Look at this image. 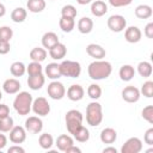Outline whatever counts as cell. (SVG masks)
I'll return each instance as SVG.
<instances>
[{"label": "cell", "instance_id": "1", "mask_svg": "<svg viewBox=\"0 0 153 153\" xmlns=\"http://www.w3.org/2000/svg\"><path fill=\"white\" fill-rule=\"evenodd\" d=\"M112 72V66L110 62L104 60H94L87 67L88 76L92 80H103L110 76Z\"/></svg>", "mask_w": 153, "mask_h": 153}, {"label": "cell", "instance_id": "2", "mask_svg": "<svg viewBox=\"0 0 153 153\" xmlns=\"http://www.w3.org/2000/svg\"><path fill=\"white\" fill-rule=\"evenodd\" d=\"M32 96L26 92V91H22L19 92L14 100H13V108L14 110L20 115V116H25L29 115V112L31 111V106H32Z\"/></svg>", "mask_w": 153, "mask_h": 153}, {"label": "cell", "instance_id": "3", "mask_svg": "<svg viewBox=\"0 0 153 153\" xmlns=\"http://www.w3.org/2000/svg\"><path fill=\"white\" fill-rule=\"evenodd\" d=\"M103 121V109L98 102H91L86 106V122L92 127H97Z\"/></svg>", "mask_w": 153, "mask_h": 153}, {"label": "cell", "instance_id": "4", "mask_svg": "<svg viewBox=\"0 0 153 153\" xmlns=\"http://www.w3.org/2000/svg\"><path fill=\"white\" fill-rule=\"evenodd\" d=\"M66 127H67V130L69 134H74L81 126H82V114L79 111V110H75V109H72L69 111H67L66 114Z\"/></svg>", "mask_w": 153, "mask_h": 153}, {"label": "cell", "instance_id": "5", "mask_svg": "<svg viewBox=\"0 0 153 153\" xmlns=\"http://www.w3.org/2000/svg\"><path fill=\"white\" fill-rule=\"evenodd\" d=\"M60 71L62 76L68 78H79L81 74V66L78 61L65 60L60 63Z\"/></svg>", "mask_w": 153, "mask_h": 153}, {"label": "cell", "instance_id": "6", "mask_svg": "<svg viewBox=\"0 0 153 153\" xmlns=\"http://www.w3.org/2000/svg\"><path fill=\"white\" fill-rule=\"evenodd\" d=\"M47 93L48 96L51 98V99H55V100H60L65 97L66 94V88L63 86L62 82L57 81V80H54L51 81L49 85H48V88H47Z\"/></svg>", "mask_w": 153, "mask_h": 153}, {"label": "cell", "instance_id": "7", "mask_svg": "<svg viewBox=\"0 0 153 153\" xmlns=\"http://www.w3.org/2000/svg\"><path fill=\"white\" fill-rule=\"evenodd\" d=\"M108 27L112 32H122L127 27V20L121 14H112L108 18Z\"/></svg>", "mask_w": 153, "mask_h": 153}, {"label": "cell", "instance_id": "8", "mask_svg": "<svg viewBox=\"0 0 153 153\" xmlns=\"http://www.w3.org/2000/svg\"><path fill=\"white\" fill-rule=\"evenodd\" d=\"M31 110L38 116H47L50 112V104L44 97H38L32 100Z\"/></svg>", "mask_w": 153, "mask_h": 153}, {"label": "cell", "instance_id": "9", "mask_svg": "<svg viewBox=\"0 0 153 153\" xmlns=\"http://www.w3.org/2000/svg\"><path fill=\"white\" fill-rule=\"evenodd\" d=\"M142 149V141L139 137H129L121 147V153H139Z\"/></svg>", "mask_w": 153, "mask_h": 153}, {"label": "cell", "instance_id": "10", "mask_svg": "<svg viewBox=\"0 0 153 153\" xmlns=\"http://www.w3.org/2000/svg\"><path fill=\"white\" fill-rule=\"evenodd\" d=\"M24 128L31 134H38L43 129V121L38 116H30L29 118H26Z\"/></svg>", "mask_w": 153, "mask_h": 153}, {"label": "cell", "instance_id": "11", "mask_svg": "<svg viewBox=\"0 0 153 153\" xmlns=\"http://www.w3.org/2000/svg\"><path fill=\"white\" fill-rule=\"evenodd\" d=\"M10 133V141L19 145L26 140V129L20 126H13V128L8 131Z\"/></svg>", "mask_w": 153, "mask_h": 153}, {"label": "cell", "instance_id": "12", "mask_svg": "<svg viewBox=\"0 0 153 153\" xmlns=\"http://www.w3.org/2000/svg\"><path fill=\"white\" fill-rule=\"evenodd\" d=\"M140 90L135 86H126L122 90V99L127 103H136L140 99Z\"/></svg>", "mask_w": 153, "mask_h": 153}, {"label": "cell", "instance_id": "13", "mask_svg": "<svg viewBox=\"0 0 153 153\" xmlns=\"http://www.w3.org/2000/svg\"><path fill=\"white\" fill-rule=\"evenodd\" d=\"M142 32L137 26H129L124 29V38L129 43H137L141 41Z\"/></svg>", "mask_w": 153, "mask_h": 153}, {"label": "cell", "instance_id": "14", "mask_svg": "<svg viewBox=\"0 0 153 153\" xmlns=\"http://www.w3.org/2000/svg\"><path fill=\"white\" fill-rule=\"evenodd\" d=\"M84 94H85V90L82 88V86H80L78 84H73L67 90V97L72 102H79V100H81L84 98Z\"/></svg>", "mask_w": 153, "mask_h": 153}, {"label": "cell", "instance_id": "15", "mask_svg": "<svg viewBox=\"0 0 153 153\" xmlns=\"http://www.w3.org/2000/svg\"><path fill=\"white\" fill-rule=\"evenodd\" d=\"M86 53H87L91 57H93V59H96V60H103V57H105V55H106L105 49H104L102 45L96 44V43L88 44V45L86 47Z\"/></svg>", "mask_w": 153, "mask_h": 153}, {"label": "cell", "instance_id": "16", "mask_svg": "<svg viewBox=\"0 0 153 153\" xmlns=\"http://www.w3.org/2000/svg\"><path fill=\"white\" fill-rule=\"evenodd\" d=\"M20 86H22V85H20L19 80H17V79H14V78H8V79H6V80L4 81V84H2V90H4L7 94H16V93L19 92Z\"/></svg>", "mask_w": 153, "mask_h": 153}, {"label": "cell", "instance_id": "17", "mask_svg": "<svg viewBox=\"0 0 153 153\" xmlns=\"http://www.w3.org/2000/svg\"><path fill=\"white\" fill-rule=\"evenodd\" d=\"M48 53H49V56L51 59H54V60H62L66 56V54H67V48H66V45L63 43L59 42L54 47H51L48 50Z\"/></svg>", "mask_w": 153, "mask_h": 153}, {"label": "cell", "instance_id": "18", "mask_svg": "<svg viewBox=\"0 0 153 153\" xmlns=\"http://www.w3.org/2000/svg\"><path fill=\"white\" fill-rule=\"evenodd\" d=\"M44 82H45V78H44L43 73L36 74V75H29V78H27V86L33 91L41 90L42 86L44 85Z\"/></svg>", "mask_w": 153, "mask_h": 153}, {"label": "cell", "instance_id": "19", "mask_svg": "<svg viewBox=\"0 0 153 153\" xmlns=\"http://www.w3.org/2000/svg\"><path fill=\"white\" fill-rule=\"evenodd\" d=\"M55 145H56V147H57L59 151L66 152L67 148H69L71 146L74 145V141H73V137H72V136H69V135H67V134H62V135L57 136Z\"/></svg>", "mask_w": 153, "mask_h": 153}, {"label": "cell", "instance_id": "20", "mask_svg": "<svg viewBox=\"0 0 153 153\" xmlns=\"http://www.w3.org/2000/svg\"><path fill=\"white\" fill-rule=\"evenodd\" d=\"M116 139H117V133L114 128H104L100 131V141L103 143L111 145L116 141Z\"/></svg>", "mask_w": 153, "mask_h": 153}, {"label": "cell", "instance_id": "21", "mask_svg": "<svg viewBox=\"0 0 153 153\" xmlns=\"http://www.w3.org/2000/svg\"><path fill=\"white\" fill-rule=\"evenodd\" d=\"M108 12V5L102 0H96L91 4V13L96 17H103Z\"/></svg>", "mask_w": 153, "mask_h": 153}, {"label": "cell", "instance_id": "22", "mask_svg": "<svg viewBox=\"0 0 153 153\" xmlns=\"http://www.w3.org/2000/svg\"><path fill=\"white\" fill-rule=\"evenodd\" d=\"M56 43H59V37H57V35L55 32L48 31V32H45L42 36V45H43V48H45V49L49 50Z\"/></svg>", "mask_w": 153, "mask_h": 153}, {"label": "cell", "instance_id": "23", "mask_svg": "<svg viewBox=\"0 0 153 153\" xmlns=\"http://www.w3.org/2000/svg\"><path fill=\"white\" fill-rule=\"evenodd\" d=\"M45 75L51 80H57L59 78H61L62 75L60 71V63L56 62L48 63V66L45 67Z\"/></svg>", "mask_w": 153, "mask_h": 153}, {"label": "cell", "instance_id": "24", "mask_svg": "<svg viewBox=\"0 0 153 153\" xmlns=\"http://www.w3.org/2000/svg\"><path fill=\"white\" fill-rule=\"evenodd\" d=\"M93 29V20L88 17H82L78 22V30L82 35H87L92 31Z\"/></svg>", "mask_w": 153, "mask_h": 153}, {"label": "cell", "instance_id": "25", "mask_svg": "<svg viewBox=\"0 0 153 153\" xmlns=\"http://www.w3.org/2000/svg\"><path fill=\"white\" fill-rule=\"evenodd\" d=\"M118 75H120L122 81H130L134 78V75H135V69L130 65H123L120 68Z\"/></svg>", "mask_w": 153, "mask_h": 153}, {"label": "cell", "instance_id": "26", "mask_svg": "<svg viewBox=\"0 0 153 153\" xmlns=\"http://www.w3.org/2000/svg\"><path fill=\"white\" fill-rule=\"evenodd\" d=\"M152 7L149 5H139L135 8V16L139 19H148L152 17Z\"/></svg>", "mask_w": 153, "mask_h": 153}, {"label": "cell", "instance_id": "27", "mask_svg": "<svg viewBox=\"0 0 153 153\" xmlns=\"http://www.w3.org/2000/svg\"><path fill=\"white\" fill-rule=\"evenodd\" d=\"M26 7L32 13H39L45 8V0H27Z\"/></svg>", "mask_w": 153, "mask_h": 153}, {"label": "cell", "instance_id": "28", "mask_svg": "<svg viewBox=\"0 0 153 153\" xmlns=\"http://www.w3.org/2000/svg\"><path fill=\"white\" fill-rule=\"evenodd\" d=\"M47 50L44 48H39V47H36L33 48L31 51H30V59L35 62H43L47 57Z\"/></svg>", "mask_w": 153, "mask_h": 153}, {"label": "cell", "instance_id": "29", "mask_svg": "<svg viewBox=\"0 0 153 153\" xmlns=\"http://www.w3.org/2000/svg\"><path fill=\"white\" fill-rule=\"evenodd\" d=\"M60 29L63 32H72L74 26H75V20L74 18H66V17H61L60 22H59Z\"/></svg>", "mask_w": 153, "mask_h": 153}, {"label": "cell", "instance_id": "30", "mask_svg": "<svg viewBox=\"0 0 153 153\" xmlns=\"http://www.w3.org/2000/svg\"><path fill=\"white\" fill-rule=\"evenodd\" d=\"M38 143L43 149H50L51 146L54 145V137L51 136V134L48 133H43L39 135L38 137Z\"/></svg>", "mask_w": 153, "mask_h": 153}, {"label": "cell", "instance_id": "31", "mask_svg": "<svg viewBox=\"0 0 153 153\" xmlns=\"http://www.w3.org/2000/svg\"><path fill=\"white\" fill-rule=\"evenodd\" d=\"M26 16H27V12L25 8L23 7H17L12 11L11 13V19L14 22V23H23L25 19H26Z\"/></svg>", "mask_w": 153, "mask_h": 153}, {"label": "cell", "instance_id": "32", "mask_svg": "<svg viewBox=\"0 0 153 153\" xmlns=\"http://www.w3.org/2000/svg\"><path fill=\"white\" fill-rule=\"evenodd\" d=\"M137 73L141 76H143V78L151 76V74H152V65H151V62H148V61L139 62V65H137Z\"/></svg>", "mask_w": 153, "mask_h": 153}, {"label": "cell", "instance_id": "33", "mask_svg": "<svg viewBox=\"0 0 153 153\" xmlns=\"http://www.w3.org/2000/svg\"><path fill=\"white\" fill-rule=\"evenodd\" d=\"M10 72L13 76H22L24 75V73L26 72V67L23 62H19V61H16L11 65L10 67Z\"/></svg>", "mask_w": 153, "mask_h": 153}, {"label": "cell", "instance_id": "34", "mask_svg": "<svg viewBox=\"0 0 153 153\" xmlns=\"http://www.w3.org/2000/svg\"><path fill=\"white\" fill-rule=\"evenodd\" d=\"M73 136H74V139H75L76 141H79V142H86V141H88V139H90V131H88V129H87L86 127L81 126V127L73 134Z\"/></svg>", "mask_w": 153, "mask_h": 153}, {"label": "cell", "instance_id": "35", "mask_svg": "<svg viewBox=\"0 0 153 153\" xmlns=\"http://www.w3.org/2000/svg\"><path fill=\"white\" fill-rule=\"evenodd\" d=\"M13 118L11 116L6 117H0V131L1 133H8L13 128Z\"/></svg>", "mask_w": 153, "mask_h": 153}, {"label": "cell", "instance_id": "36", "mask_svg": "<svg viewBox=\"0 0 153 153\" xmlns=\"http://www.w3.org/2000/svg\"><path fill=\"white\" fill-rule=\"evenodd\" d=\"M87 94H88V97L91 99H94V100L98 99V98H100V96H102V88H100V86L97 85V84H91L88 86V88H87Z\"/></svg>", "mask_w": 153, "mask_h": 153}, {"label": "cell", "instance_id": "37", "mask_svg": "<svg viewBox=\"0 0 153 153\" xmlns=\"http://www.w3.org/2000/svg\"><path fill=\"white\" fill-rule=\"evenodd\" d=\"M78 14L76 8L73 5H65L61 8V17H66V18H75Z\"/></svg>", "mask_w": 153, "mask_h": 153}, {"label": "cell", "instance_id": "38", "mask_svg": "<svg viewBox=\"0 0 153 153\" xmlns=\"http://www.w3.org/2000/svg\"><path fill=\"white\" fill-rule=\"evenodd\" d=\"M26 72L29 75H36L43 72V68L41 66V62H35L32 61L31 63H29V66L26 67Z\"/></svg>", "mask_w": 153, "mask_h": 153}, {"label": "cell", "instance_id": "39", "mask_svg": "<svg viewBox=\"0 0 153 153\" xmlns=\"http://www.w3.org/2000/svg\"><path fill=\"white\" fill-rule=\"evenodd\" d=\"M140 93H142L147 98H152L153 97V81H151V80L145 81L142 87H141Z\"/></svg>", "mask_w": 153, "mask_h": 153}, {"label": "cell", "instance_id": "40", "mask_svg": "<svg viewBox=\"0 0 153 153\" xmlns=\"http://www.w3.org/2000/svg\"><path fill=\"white\" fill-rule=\"evenodd\" d=\"M13 36V31L10 26H1L0 27V41L10 42Z\"/></svg>", "mask_w": 153, "mask_h": 153}, {"label": "cell", "instance_id": "41", "mask_svg": "<svg viewBox=\"0 0 153 153\" xmlns=\"http://www.w3.org/2000/svg\"><path fill=\"white\" fill-rule=\"evenodd\" d=\"M141 115H142L143 120H146L148 123L153 124V106L152 105H147L146 108H143Z\"/></svg>", "mask_w": 153, "mask_h": 153}, {"label": "cell", "instance_id": "42", "mask_svg": "<svg viewBox=\"0 0 153 153\" xmlns=\"http://www.w3.org/2000/svg\"><path fill=\"white\" fill-rule=\"evenodd\" d=\"M112 7H124L133 2V0H108Z\"/></svg>", "mask_w": 153, "mask_h": 153}, {"label": "cell", "instance_id": "43", "mask_svg": "<svg viewBox=\"0 0 153 153\" xmlns=\"http://www.w3.org/2000/svg\"><path fill=\"white\" fill-rule=\"evenodd\" d=\"M143 141L149 146L153 145V128H149L146 130V133L143 135Z\"/></svg>", "mask_w": 153, "mask_h": 153}, {"label": "cell", "instance_id": "44", "mask_svg": "<svg viewBox=\"0 0 153 153\" xmlns=\"http://www.w3.org/2000/svg\"><path fill=\"white\" fill-rule=\"evenodd\" d=\"M11 49V45H10V42H5V41H0V54L1 55H5L10 51Z\"/></svg>", "mask_w": 153, "mask_h": 153}, {"label": "cell", "instance_id": "45", "mask_svg": "<svg viewBox=\"0 0 153 153\" xmlns=\"http://www.w3.org/2000/svg\"><path fill=\"white\" fill-rule=\"evenodd\" d=\"M143 33L147 38H153V23H148L146 26H145V30H143Z\"/></svg>", "mask_w": 153, "mask_h": 153}, {"label": "cell", "instance_id": "46", "mask_svg": "<svg viewBox=\"0 0 153 153\" xmlns=\"http://www.w3.org/2000/svg\"><path fill=\"white\" fill-rule=\"evenodd\" d=\"M7 152H8V153H24L25 149H24L23 147H20L19 145H16V143H14V146H11V147L7 149Z\"/></svg>", "mask_w": 153, "mask_h": 153}, {"label": "cell", "instance_id": "47", "mask_svg": "<svg viewBox=\"0 0 153 153\" xmlns=\"http://www.w3.org/2000/svg\"><path fill=\"white\" fill-rule=\"evenodd\" d=\"M10 116V108L6 104H0V117Z\"/></svg>", "mask_w": 153, "mask_h": 153}, {"label": "cell", "instance_id": "48", "mask_svg": "<svg viewBox=\"0 0 153 153\" xmlns=\"http://www.w3.org/2000/svg\"><path fill=\"white\" fill-rule=\"evenodd\" d=\"M66 153H81V149L79 147H75L74 145L66 149Z\"/></svg>", "mask_w": 153, "mask_h": 153}, {"label": "cell", "instance_id": "49", "mask_svg": "<svg viewBox=\"0 0 153 153\" xmlns=\"http://www.w3.org/2000/svg\"><path fill=\"white\" fill-rule=\"evenodd\" d=\"M6 145H7V137L0 133V149H2Z\"/></svg>", "mask_w": 153, "mask_h": 153}, {"label": "cell", "instance_id": "50", "mask_svg": "<svg viewBox=\"0 0 153 153\" xmlns=\"http://www.w3.org/2000/svg\"><path fill=\"white\" fill-rule=\"evenodd\" d=\"M103 153H117V149H116L115 147L109 146V147H105V148L103 149Z\"/></svg>", "mask_w": 153, "mask_h": 153}, {"label": "cell", "instance_id": "51", "mask_svg": "<svg viewBox=\"0 0 153 153\" xmlns=\"http://www.w3.org/2000/svg\"><path fill=\"white\" fill-rule=\"evenodd\" d=\"M6 14V7L0 2V17H4Z\"/></svg>", "mask_w": 153, "mask_h": 153}, {"label": "cell", "instance_id": "52", "mask_svg": "<svg viewBox=\"0 0 153 153\" xmlns=\"http://www.w3.org/2000/svg\"><path fill=\"white\" fill-rule=\"evenodd\" d=\"M76 2H78L79 5H87V4L92 2V0H76Z\"/></svg>", "mask_w": 153, "mask_h": 153}, {"label": "cell", "instance_id": "53", "mask_svg": "<svg viewBox=\"0 0 153 153\" xmlns=\"http://www.w3.org/2000/svg\"><path fill=\"white\" fill-rule=\"evenodd\" d=\"M1 98H2V93H1V91H0V100H1Z\"/></svg>", "mask_w": 153, "mask_h": 153}]
</instances>
